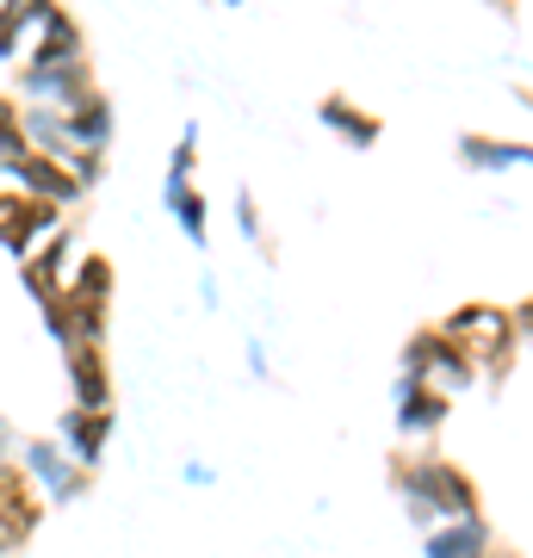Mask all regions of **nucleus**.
<instances>
[{
  "instance_id": "obj_29",
  "label": "nucleus",
  "mask_w": 533,
  "mask_h": 558,
  "mask_svg": "<svg viewBox=\"0 0 533 558\" xmlns=\"http://www.w3.org/2000/svg\"><path fill=\"white\" fill-rule=\"evenodd\" d=\"M211 7H242V0H211Z\"/></svg>"
},
{
  "instance_id": "obj_10",
  "label": "nucleus",
  "mask_w": 533,
  "mask_h": 558,
  "mask_svg": "<svg viewBox=\"0 0 533 558\" xmlns=\"http://www.w3.org/2000/svg\"><path fill=\"white\" fill-rule=\"evenodd\" d=\"M69 274H75V230H57V236H44L32 255L20 260V279L32 299H57L62 286H69Z\"/></svg>"
},
{
  "instance_id": "obj_9",
  "label": "nucleus",
  "mask_w": 533,
  "mask_h": 558,
  "mask_svg": "<svg viewBox=\"0 0 533 558\" xmlns=\"http://www.w3.org/2000/svg\"><path fill=\"white\" fill-rule=\"evenodd\" d=\"M391 416H397V435L410 440V447H428L453 422V398H440V391H428V385H415V379H397Z\"/></svg>"
},
{
  "instance_id": "obj_22",
  "label": "nucleus",
  "mask_w": 533,
  "mask_h": 558,
  "mask_svg": "<svg viewBox=\"0 0 533 558\" xmlns=\"http://www.w3.org/2000/svg\"><path fill=\"white\" fill-rule=\"evenodd\" d=\"M237 230H242L249 242H267V230H261V211H255V193H249V186L237 193Z\"/></svg>"
},
{
  "instance_id": "obj_27",
  "label": "nucleus",
  "mask_w": 533,
  "mask_h": 558,
  "mask_svg": "<svg viewBox=\"0 0 533 558\" xmlns=\"http://www.w3.org/2000/svg\"><path fill=\"white\" fill-rule=\"evenodd\" d=\"M490 13H502V20H514V0H484Z\"/></svg>"
},
{
  "instance_id": "obj_24",
  "label": "nucleus",
  "mask_w": 533,
  "mask_h": 558,
  "mask_svg": "<svg viewBox=\"0 0 533 558\" xmlns=\"http://www.w3.org/2000/svg\"><path fill=\"white\" fill-rule=\"evenodd\" d=\"M20 440L25 435H13V422L0 416V465H13V459H20Z\"/></svg>"
},
{
  "instance_id": "obj_26",
  "label": "nucleus",
  "mask_w": 533,
  "mask_h": 558,
  "mask_svg": "<svg viewBox=\"0 0 533 558\" xmlns=\"http://www.w3.org/2000/svg\"><path fill=\"white\" fill-rule=\"evenodd\" d=\"M514 323H521V336L533 341V299H521V304H514Z\"/></svg>"
},
{
  "instance_id": "obj_15",
  "label": "nucleus",
  "mask_w": 533,
  "mask_h": 558,
  "mask_svg": "<svg viewBox=\"0 0 533 558\" xmlns=\"http://www.w3.org/2000/svg\"><path fill=\"white\" fill-rule=\"evenodd\" d=\"M57 0H20V7H0V62H25V50L38 44V32L50 25Z\"/></svg>"
},
{
  "instance_id": "obj_19",
  "label": "nucleus",
  "mask_w": 533,
  "mask_h": 558,
  "mask_svg": "<svg viewBox=\"0 0 533 558\" xmlns=\"http://www.w3.org/2000/svg\"><path fill=\"white\" fill-rule=\"evenodd\" d=\"M62 119H69V137H75V149H106V143H112V100H106V94H94V100L87 106H75V112H62Z\"/></svg>"
},
{
  "instance_id": "obj_12",
  "label": "nucleus",
  "mask_w": 533,
  "mask_h": 558,
  "mask_svg": "<svg viewBox=\"0 0 533 558\" xmlns=\"http://www.w3.org/2000/svg\"><path fill=\"white\" fill-rule=\"evenodd\" d=\"M62 373H69L75 410H112V366H106V348H69V354H62Z\"/></svg>"
},
{
  "instance_id": "obj_16",
  "label": "nucleus",
  "mask_w": 533,
  "mask_h": 558,
  "mask_svg": "<svg viewBox=\"0 0 533 558\" xmlns=\"http://www.w3.org/2000/svg\"><path fill=\"white\" fill-rule=\"evenodd\" d=\"M316 119H323V131H336V137L354 143V149H373V143L385 137V119H378V112H366V106H354L348 94H323Z\"/></svg>"
},
{
  "instance_id": "obj_7",
  "label": "nucleus",
  "mask_w": 533,
  "mask_h": 558,
  "mask_svg": "<svg viewBox=\"0 0 533 558\" xmlns=\"http://www.w3.org/2000/svg\"><path fill=\"white\" fill-rule=\"evenodd\" d=\"M0 186L32 193V199H50V205H62V211L87 199V186L75 180V168H69V161H57V156H38V149H32V156H20V161H7V168H0Z\"/></svg>"
},
{
  "instance_id": "obj_28",
  "label": "nucleus",
  "mask_w": 533,
  "mask_h": 558,
  "mask_svg": "<svg viewBox=\"0 0 533 558\" xmlns=\"http://www.w3.org/2000/svg\"><path fill=\"white\" fill-rule=\"evenodd\" d=\"M0 558H13V546H7V534H0Z\"/></svg>"
},
{
  "instance_id": "obj_25",
  "label": "nucleus",
  "mask_w": 533,
  "mask_h": 558,
  "mask_svg": "<svg viewBox=\"0 0 533 558\" xmlns=\"http://www.w3.org/2000/svg\"><path fill=\"white\" fill-rule=\"evenodd\" d=\"M180 478H186V484H211L218 472H211V465H198V459H186V472H180Z\"/></svg>"
},
{
  "instance_id": "obj_2",
  "label": "nucleus",
  "mask_w": 533,
  "mask_h": 558,
  "mask_svg": "<svg viewBox=\"0 0 533 558\" xmlns=\"http://www.w3.org/2000/svg\"><path fill=\"white\" fill-rule=\"evenodd\" d=\"M440 329L477 360L484 379H509L514 373V354H521V323H514V304H490V299H472V304H453Z\"/></svg>"
},
{
  "instance_id": "obj_5",
  "label": "nucleus",
  "mask_w": 533,
  "mask_h": 558,
  "mask_svg": "<svg viewBox=\"0 0 533 558\" xmlns=\"http://www.w3.org/2000/svg\"><path fill=\"white\" fill-rule=\"evenodd\" d=\"M20 465L32 472V484L44 490V502H81L87 490H94V472L75 465L57 435H25L20 440Z\"/></svg>"
},
{
  "instance_id": "obj_20",
  "label": "nucleus",
  "mask_w": 533,
  "mask_h": 558,
  "mask_svg": "<svg viewBox=\"0 0 533 558\" xmlns=\"http://www.w3.org/2000/svg\"><path fill=\"white\" fill-rule=\"evenodd\" d=\"M32 156V137H25V106L13 100V94H0V168L7 161Z\"/></svg>"
},
{
  "instance_id": "obj_21",
  "label": "nucleus",
  "mask_w": 533,
  "mask_h": 558,
  "mask_svg": "<svg viewBox=\"0 0 533 558\" xmlns=\"http://www.w3.org/2000/svg\"><path fill=\"white\" fill-rule=\"evenodd\" d=\"M193 174H198V124L186 119V124H180L174 156H168V186H180V180H193Z\"/></svg>"
},
{
  "instance_id": "obj_23",
  "label": "nucleus",
  "mask_w": 533,
  "mask_h": 558,
  "mask_svg": "<svg viewBox=\"0 0 533 558\" xmlns=\"http://www.w3.org/2000/svg\"><path fill=\"white\" fill-rule=\"evenodd\" d=\"M69 168H75V180L87 186V193H94V186H99V174H106V149H81V156L69 161Z\"/></svg>"
},
{
  "instance_id": "obj_17",
  "label": "nucleus",
  "mask_w": 533,
  "mask_h": 558,
  "mask_svg": "<svg viewBox=\"0 0 533 558\" xmlns=\"http://www.w3.org/2000/svg\"><path fill=\"white\" fill-rule=\"evenodd\" d=\"M25 62H44V69H50V62H87V32L75 25V13H69V7H57V13H50V25H44L38 44L25 50Z\"/></svg>"
},
{
  "instance_id": "obj_11",
  "label": "nucleus",
  "mask_w": 533,
  "mask_h": 558,
  "mask_svg": "<svg viewBox=\"0 0 533 558\" xmlns=\"http://www.w3.org/2000/svg\"><path fill=\"white\" fill-rule=\"evenodd\" d=\"M57 440L69 447V459L75 465H87V472H99L106 465V440H112V410H62L57 422Z\"/></svg>"
},
{
  "instance_id": "obj_8",
  "label": "nucleus",
  "mask_w": 533,
  "mask_h": 558,
  "mask_svg": "<svg viewBox=\"0 0 533 558\" xmlns=\"http://www.w3.org/2000/svg\"><path fill=\"white\" fill-rule=\"evenodd\" d=\"M38 527H44V490L32 484V472H25L20 459H13V465H0V534L20 553Z\"/></svg>"
},
{
  "instance_id": "obj_3",
  "label": "nucleus",
  "mask_w": 533,
  "mask_h": 558,
  "mask_svg": "<svg viewBox=\"0 0 533 558\" xmlns=\"http://www.w3.org/2000/svg\"><path fill=\"white\" fill-rule=\"evenodd\" d=\"M397 379H415L428 385V391H440V398H459V391H472L484 373H477V360L459 348L440 323H422L410 341H403V373Z\"/></svg>"
},
{
  "instance_id": "obj_30",
  "label": "nucleus",
  "mask_w": 533,
  "mask_h": 558,
  "mask_svg": "<svg viewBox=\"0 0 533 558\" xmlns=\"http://www.w3.org/2000/svg\"><path fill=\"white\" fill-rule=\"evenodd\" d=\"M0 7H20V0H0Z\"/></svg>"
},
{
  "instance_id": "obj_13",
  "label": "nucleus",
  "mask_w": 533,
  "mask_h": 558,
  "mask_svg": "<svg viewBox=\"0 0 533 558\" xmlns=\"http://www.w3.org/2000/svg\"><path fill=\"white\" fill-rule=\"evenodd\" d=\"M496 527L490 515L477 521H447V527H435V534H422V558H496Z\"/></svg>"
},
{
  "instance_id": "obj_1",
  "label": "nucleus",
  "mask_w": 533,
  "mask_h": 558,
  "mask_svg": "<svg viewBox=\"0 0 533 558\" xmlns=\"http://www.w3.org/2000/svg\"><path fill=\"white\" fill-rule=\"evenodd\" d=\"M385 478H391L403 515H410L422 534H435V527H447V521H477L484 515L477 478L459 465V459L440 453L435 440H428V447H397V453L385 459Z\"/></svg>"
},
{
  "instance_id": "obj_14",
  "label": "nucleus",
  "mask_w": 533,
  "mask_h": 558,
  "mask_svg": "<svg viewBox=\"0 0 533 558\" xmlns=\"http://www.w3.org/2000/svg\"><path fill=\"white\" fill-rule=\"evenodd\" d=\"M453 149H459V161H465L472 174H509V168H533V143L490 137V131H465Z\"/></svg>"
},
{
  "instance_id": "obj_6",
  "label": "nucleus",
  "mask_w": 533,
  "mask_h": 558,
  "mask_svg": "<svg viewBox=\"0 0 533 558\" xmlns=\"http://www.w3.org/2000/svg\"><path fill=\"white\" fill-rule=\"evenodd\" d=\"M57 230H62V205L32 199V193H7V186H0V248H7L13 260H25L44 236H57Z\"/></svg>"
},
{
  "instance_id": "obj_18",
  "label": "nucleus",
  "mask_w": 533,
  "mask_h": 558,
  "mask_svg": "<svg viewBox=\"0 0 533 558\" xmlns=\"http://www.w3.org/2000/svg\"><path fill=\"white\" fill-rule=\"evenodd\" d=\"M161 205H168V218L186 230V242H193V248H205V242H211V205H205V193H198V180H180V186H168V180H161Z\"/></svg>"
},
{
  "instance_id": "obj_4",
  "label": "nucleus",
  "mask_w": 533,
  "mask_h": 558,
  "mask_svg": "<svg viewBox=\"0 0 533 558\" xmlns=\"http://www.w3.org/2000/svg\"><path fill=\"white\" fill-rule=\"evenodd\" d=\"M99 94V75H94V57L87 62H20L13 69V100L20 106H50V112H75Z\"/></svg>"
}]
</instances>
